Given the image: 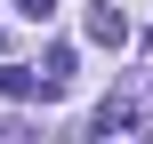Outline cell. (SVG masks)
<instances>
[{"label":"cell","instance_id":"1","mask_svg":"<svg viewBox=\"0 0 153 144\" xmlns=\"http://www.w3.org/2000/svg\"><path fill=\"white\" fill-rule=\"evenodd\" d=\"M81 32H89V40H97V48H121V40H129V16H121V8H105V0H97V8H89V16H81Z\"/></svg>","mask_w":153,"mask_h":144},{"label":"cell","instance_id":"2","mask_svg":"<svg viewBox=\"0 0 153 144\" xmlns=\"http://www.w3.org/2000/svg\"><path fill=\"white\" fill-rule=\"evenodd\" d=\"M16 8H24V16H32V24H40V16H48V8H56V0H16Z\"/></svg>","mask_w":153,"mask_h":144}]
</instances>
